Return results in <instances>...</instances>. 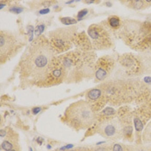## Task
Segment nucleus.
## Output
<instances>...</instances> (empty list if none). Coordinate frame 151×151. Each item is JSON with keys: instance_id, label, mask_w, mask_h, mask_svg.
Returning <instances> with one entry per match:
<instances>
[{"instance_id": "obj_1", "label": "nucleus", "mask_w": 151, "mask_h": 151, "mask_svg": "<svg viewBox=\"0 0 151 151\" xmlns=\"http://www.w3.org/2000/svg\"><path fill=\"white\" fill-rule=\"evenodd\" d=\"M96 55L92 51L77 49L56 55L51 63L43 87L78 83L94 76Z\"/></svg>"}, {"instance_id": "obj_2", "label": "nucleus", "mask_w": 151, "mask_h": 151, "mask_svg": "<svg viewBox=\"0 0 151 151\" xmlns=\"http://www.w3.org/2000/svg\"><path fill=\"white\" fill-rule=\"evenodd\" d=\"M47 38L40 36L27 47L19 64L20 83L23 87H42L57 55Z\"/></svg>"}, {"instance_id": "obj_3", "label": "nucleus", "mask_w": 151, "mask_h": 151, "mask_svg": "<svg viewBox=\"0 0 151 151\" xmlns=\"http://www.w3.org/2000/svg\"><path fill=\"white\" fill-rule=\"evenodd\" d=\"M25 45L18 33L10 30L0 31V63L4 64L14 58Z\"/></svg>"}, {"instance_id": "obj_4", "label": "nucleus", "mask_w": 151, "mask_h": 151, "mask_svg": "<svg viewBox=\"0 0 151 151\" xmlns=\"http://www.w3.org/2000/svg\"><path fill=\"white\" fill-rule=\"evenodd\" d=\"M66 117L75 127L83 128L91 125L95 118L93 109L85 101H79L71 105L66 111Z\"/></svg>"}, {"instance_id": "obj_5", "label": "nucleus", "mask_w": 151, "mask_h": 151, "mask_svg": "<svg viewBox=\"0 0 151 151\" xmlns=\"http://www.w3.org/2000/svg\"><path fill=\"white\" fill-rule=\"evenodd\" d=\"M77 30V27L72 26L59 28L48 32L47 38L57 54L68 52L72 48Z\"/></svg>"}, {"instance_id": "obj_6", "label": "nucleus", "mask_w": 151, "mask_h": 151, "mask_svg": "<svg viewBox=\"0 0 151 151\" xmlns=\"http://www.w3.org/2000/svg\"><path fill=\"white\" fill-rule=\"evenodd\" d=\"M87 34L94 49L105 50L111 47L112 41L110 34L102 25L92 24L89 27Z\"/></svg>"}, {"instance_id": "obj_7", "label": "nucleus", "mask_w": 151, "mask_h": 151, "mask_svg": "<svg viewBox=\"0 0 151 151\" xmlns=\"http://www.w3.org/2000/svg\"><path fill=\"white\" fill-rule=\"evenodd\" d=\"M114 65V61L109 56H103L97 59L95 64L94 77L97 81H104L109 76Z\"/></svg>"}, {"instance_id": "obj_8", "label": "nucleus", "mask_w": 151, "mask_h": 151, "mask_svg": "<svg viewBox=\"0 0 151 151\" xmlns=\"http://www.w3.org/2000/svg\"><path fill=\"white\" fill-rule=\"evenodd\" d=\"M74 45L78 49L83 51H92L94 49L89 36L84 32L77 34L74 40Z\"/></svg>"}, {"instance_id": "obj_9", "label": "nucleus", "mask_w": 151, "mask_h": 151, "mask_svg": "<svg viewBox=\"0 0 151 151\" xmlns=\"http://www.w3.org/2000/svg\"><path fill=\"white\" fill-rule=\"evenodd\" d=\"M105 96L104 93L102 90L98 86L95 88L91 89L87 92L86 94V98L88 102L92 106V105L99 101L101 99L104 98Z\"/></svg>"}, {"instance_id": "obj_10", "label": "nucleus", "mask_w": 151, "mask_h": 151, "mask_svg": "<svg viewBox=\"0 0 151 151\" xmlns=\"http://www.w3.org/2000/svg\"><path fill=\"white\" fill-rule=\"evenodd\" d=\"M120 63L122 66H125L127 69H131L132 70L133 68L136 69L137 65L138 63H139L137 61L136 58H133L130 55H125L122 57L121 58Z\"/></svg>"}, {"instance_id": "obj_11", "label": "nucleus", "mask_w": 151, "mask_h": 151, "mask_svg": "<svg viewBox=\"0 0 151 151\" xmlns=\"http://www.w3.org/2000/svg\"><path fill=\"white\" fill-rule=\"evenodd\" d=\"M140 60L144 68L148 71L151 72V48L143 53Z\"/></svg>"}, {"instance_id": "obj_12", "label": "nucleus", "mask_w": 151, "mask_h": 151, "mask_svg": "<svg viewBox=\"0 0 151 151\" xmlns=\"http://www.w3.org/2000/svg\"><path fill=\"white\" fill-rule=\"evenodd\" d=\"M109 25L112 28L118 29L120 25V20L116 16H110L108 20Z\"/></svg>"}, {"instance_id": "obj_13", "label": "nucleus", "mask_w": 151, "mask_h": 151, "mask_svg": "<svg viewBox=\"0 0 151 151\" xmlns=\"http://www.w3.org/2000/svg\"><path fill=\"white\" fill-rule=\"evenodd\" d=\"M104 133L108 137H111L115 135L116 128L113 125L108 124L104 127Z\"/></svg>"}, {"instance_id": "obj_14", "label": "nucleus", "mask_w": 151, "mask_h": 151, "mask_svg": "<svg viewBox=\"0 0 151 151\" xmlns=\"http://www.w3.org/2000/svg\"><path fill=\"white\" fill-rule=\"evenodd\" d=\"M60 21L61 23L66 25H72L77 23V21L75 19L70 17H63L60 18Z\"/></svg>"}, {"instance_id": "obj_15", "label": "nucleus", "mask_w": 151, "mask_h": 151, "mask_svg": "<svg viewBox=\"0 0 151 151\" xmlns=\"http://www.w3.org/2000/svg\"><path fill=\"white\" fill-rule=\"evenodd\" d=\"M133 121L136 130L137 131H142L144 128V125L142 121L138 118H135Z\"/></svg>"}, {"instance_id": "obj_16", "label": "nucleus", "mask_w": 151, "mask_h": 151, "mask_svg": "<svg viewBox=\"0 0 151 151\" xmlns=\"http://www.w3.org/2000/svg\"><path fill=\"white\" fill-rule=\"evenodd\" d=\"M9 11L13 13L18 14L23 11V8L20 6H13L10 8Z\"/></svg>"}, {"instance_id": "obj_17", "label": "nucleus", "mask_w": 151, "mask_h": 151, "mask_svg": "<svg viewBox=\"0 0 151 151\" xmlns=\"http://www.w3.org/2000/svg\"><path fill=\"white\" fill-rule=\"evenodd\" d=\"M115 110L111 107H106L103 110V113L107 116H110L115 114Z\"/></svg>"}, {"instance_id": "obj_18", "label": "nucleus", "mask_w": 151, "mask_h": 151, "mask_svg": "<svg viewBox=\"0 0 151 151\" xmlns=\"http://www.w3.org/2000/svg\"><path fill=\"white\" fill-rule=\"evenodd\" d=\"M2 146L4 150L7 151L11 150L13 148L12 144L8 141H4L2 144Z\"/></svg>"}, {"instance_id": "obj_19", "label": "nucleus", "mask_w": 151, "mask_h": 151, "mask_svg": "<svg viewBox=\"0 0 151 151\" xmlns=\"http://www.w3.org/2000/svg\"><path fill=\"white\" fill-rule=\"evenodd\" d=\"M88 13V10L87 9H83L81 10L80 11H79L77 15V17L78 18L80 19H81L82 18H83L84 16H85Z\"/></svg>"}, {"instance_id": "obj_20", "label": "nucleus", "mask_w": 151, "mask_h": 151, "mask_svg": "<svg viewBox=\"0 0 151 151\" xmlns=\"http://www.w3.org/2000/svg\"><path fill=\"white\" fill-rule=\"evenodd\" d=\"M113 151H123L122 147L119 144H115L113 148Z\"/></svg>"}, {"instance_id": "obj_21", "label": "nucleus", "mask_w": 151, "mask_h": 151, "mask_svg": "<svg viewBox=\"0 0 151 151\" xmlns=\"http://www.w3.org/2000/svg\"><path fill=\"white\" fill-rule=\"evenodd\" d=\"M125 131L126 132V135H131L132 131V128L131 126H128L125 128Z\"/></svg>"}, {"instance_id": "obj_22", "label": "nucleus", "mask_w": 151, "mask_h": 151, "mask_svg": "<svg viewBox=\"0 0 151 151\" xmlns=\"http://www.w3.org/2000/svg\"><path fill=\"white\" fill-rule=\"evenodd\" d=\"M49 9H43L41 10L40 11V14H46L49 13Z\"/></svg>"}, {"instance_id": "obj_23", "label": "nucleus", "mask_w": 151, "mask_h": 151, "mask_svg": "<svg viewBox=\"0 0 151 151\" xmlns=\"http://www.w3.org/2000/svg\"><path fill=\"white\" fill-rule=\"evenodd\" d=\"M40 110H41V108H40V107H36V108H34L33 110V113H34L35 114H37L38 112H40Z\"/></svg>"}, {"instance_id": "obj_24", "label": "nucleus", "mask_w": 151, "mask_h": 151, "mask_svg": "<svg viewBox=\"0 0 151 151\" xmlns=\"http://www.w3.org/2000/svg\"><path fill=\"white\" fill-rule=\"evenodd\" d=\"M72 144H68V145H67L66 146V147H63V148H61V149H70V148H72Z\"/></svg>"}, {"instance_id": "obj_25", "label": "nucleus", "mask_w": 151, "mask_h": 151, "mask_svg": "<svg viewBox=\"0 0 151 151\" xmlns=\"http://www.w3.org/2000/svg\"><path fill=\"white\" fill-rule=\"evenodd\" d=\"M149 137L151 139V130H150V132H149Z\"/></svg>"}, {"instance_id": "obj_26", "label": "nucleus", "mask_w": 151, "mask_h": 151, "mask_svg": "<svg viewBox=\"0 0 151 151\" xmlns=\"http://www.w3.org/2000/svg\"><path fill=\"white\" fill-rule=\"evenodd\" d=\"M30 151H32V148H30Z\"/></svg>"}, {"instance_id": "obj_27", "label": "nucleus", "mask_w": 151, "mask_h": 151, "mask_svg": "<svg viewBox=\"0 0 151 151\" xmlns=\"http://www.w3.org/2000/svg\"><path fill=\"white\" fill-rule=\"evenodd\" d=\"M13 151V150H10V151Z\"/></svg>"}]
</instances>
